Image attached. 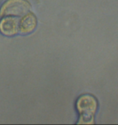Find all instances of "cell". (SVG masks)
I'll use <instances>...</instances> for the list:
<instances>
[{"instance_id": "1", "label": "cell", "mask_w": 118, "mask_h": 125, "mask_svg": "<svg viewBox=\"0 0 118 125\" xmlns=\"http://www.w3.org/2000/svg\"><path fill=\"white\" fill-rule=\"evenodd\" d=\"M31 5L27 0H7L0 10L2 16H21L28 13Z\"/></svg>"}, {"instance_id": "2", "label": "cell", "mask_w": 118, "mask_h": 125, "mask_svg": "<svg viewBox=\"0 0 118 125\" xmlns=\"http://www.w3.org/2000/svg\"><path fill=\"white\" fill-rule=\"evenodd\" d=\"M76 106L78 111L82 114L81 118L92 119L97 109V101L91 95L84 94L78 99Z\"/></svg>"}, {"instance_id": "3", "label": "cell", "mask_w": 118, "mask_h": 125, "mask_svg": "<svg viewBox=\"0 0 118 125\" xmlns=\"http://www.w3.org/2000/svg\"><path fill=\"white\" fill-rule=\"evenodd\" d=\"M0 32L6 36H13L19 32V21L16 17L7 16L0 21Z\"/></svg>"}, {"instance_id": "4", "label": "cell", "mask_w": 118, "mask_h": 125, "mask_svg": "<svg viewBox=\"0 0 118 125\" xmlns=\"http://www.w3.org/2000/svg\"><path fill=\"white\" fill-rule=\"evenodd\" d=\"M36 17L32 13H27L19 21V32L21 34L32 32L36 26Z\"/></svg>"}]
</instances>
